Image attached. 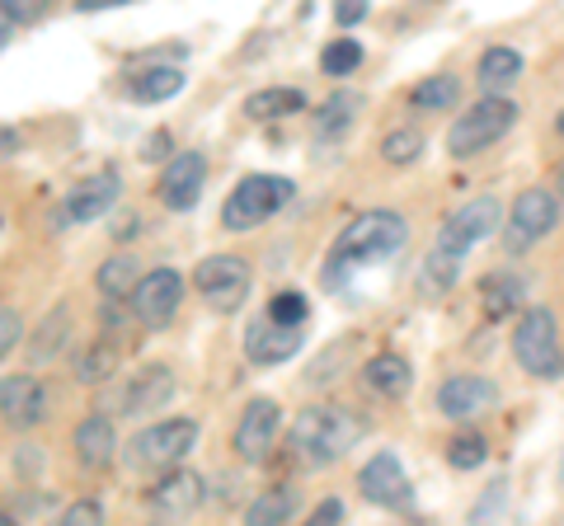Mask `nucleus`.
Here are the masks:
<instances>
[{
	"instance_id": "obj_41",
	"label": "nucleus",
	"mask_w": 564,
	"mask_h": 526,
	"mask_svg": "<svg viewBox=\"0 0 564 526\" xmlns=\"http://www.w3.org/2000/svg\"><path fill=\"white\" fill-rule=\"evenodd\" d=\"M334 20H339L344 29H352V24H362V20H367V6H362V0H339Z\"/></svg>"
},
{
	"instance_id": "obj_37",
	"label": "nucleus",
	"mask_w": 564,
	"mask_h": 526,
	"mask_svg": "<svg viewBox=\"0 0 564 526\" xmlns=\"http://www.w3.org/2000/svg\"><path fill=\"white\" fill-rule=\"evenodd\" d=\"M52 526H104V507L95 498H76Z\"/></svg>"
},
{
	"instance_id": "obj_47",
	"label": "nucleus",
	"mask_w": 564,
	"mask_h": 526,
	"mask_svg": "<svg viewBox=\"0 0 564 526\" xmlns=\"http://www.w3.org/2000/svg\"><path fill=\"white\" fill-rule=\"evenodd\" d=\"M10 43V29H0V47H6Z\"/></svg>"
},
{
	"instance_id": "obj_24",
	"label": "nucleus",
	"mask_w": 564,
	"mask_h": 526,
	"mask_svg": "<svg viewBox=\"0 0 564 526\" xmlns=\"http://www.w3.org/2000/svg\"><path fill=\"white\" fill-rule=\"evenodd\" d=\"M141 263L132 259V254H109L99 263V273H95V283H99V292L109 296V302H122V296H128L132 302V292L141 287Z\"/></svg>"
},
{
	"instance_id": "obj_27",
	"label": "nucleus",
	"mask_w": 564,
	"mask_h": 526,
	"mask_svg": "<svg viewBox=\"0 0 564 526\" xmlns=\"http://www.w3.org/2000/svg\"><path fill=\"white\" fill-rule=\"evenodd\" d=\"M358 109H362V99L352 90L329 95L321 103V113H315V136H321V142H329V136H344L352 128V118H358Z\"/></svg>"
},
{
	"instance_id": "obj_13",
	"label": "nucleus",
	"mask_w": 564,
	"mask_h": 526,
	"mask_svg": "<svg viewBox=\"0 0 564 526\" xmlns=\"http://www.w3.org/2000/svg\"><path fill=\"white\" fill-rule=\"evenodd\" d=\"M494 405H499V391H494V381L485 376H447L437 385V409L443 418H456V424H470V418H485Z\"/></svg>"
},
{
	"instance_id": "obj_42",
	"label": "nucleus",
	"mask_w": 564,
	"mask_h": 526,
	"mask_svg": "<svg viewBox=\"0 0 564 526\" xmlns=\"http://www.w3.org/2000/svg\"><path fill=\"white\" fill-rule=\"evenodd\" d=\"M170 146H174V142H170V132H155L151 142L141 146V161H170V155H165Z\"/></svg>"
},
{
	"instance_id": "obj_44",
	"label": "nucleus",
	"mask_w": 564,
	"mask_h": 526,
	"mask_svg": "<svg viewBox=\"0 0 564 526\" xmlns=\"http://www.w3.org/2000/svg\"><path fill=\"white\" fill-rule=\"evenodd\" d=\"M137 226H141L137 217H122V221L113 226V240H132V235H137Z\"/></svg>"
},
{
	"instance_id": "obj_15",
	"label": "nucleus",
	"mask_w": 564,
	"mask_h": 526,
	"mask_svg": "<svg viewBox=\"0 0 564 526\" xmlns=\"http://www.w3.org/2000/svg\"><path fill=\"white\" fill-rule=\"evenodd\" d=\"M52 409V399H47V385L39 376H6L0 381V418L14 428H39L43 418Z\"/></svg>"
},
{
	"instance_id": "obj_36",
	"label": "nucleus",
	"mask_w": 564,
	"mask_h": 526,
	"mask_svg": "<svg viewBox=\"0 0 564 526\" xmlns=\"http://www.w3.org/2000/svg\"><path fill=\"white\" fill-rule=\"evenodd\" d=\"M503 507H508V475L494 480V484L485 489V494H480V503L470 507V526H499Z\"/></svg>"
},
{
	"instance_id": "obj_30",
	"label": "nucleus",
	"mask_w": 564,
	"mask_h": 526,
	"mask_svg": "<svg viewBox=\"0 0 564 526\" xmlns=\"http://www.w3.org/2000/svg\"><path fill=\"white\" fill-rule=\"evenodd\" d=\"M462 99V80L456 76H429V80H419L414 90H410V103L414 109H433V113H443V109H452V103Z\"/></svg>"
},
{
	"instance_id": "obj_26",
	"label": "nucleus",
	"mask_w": 564,
	"mask_h": 526,
	"mask_svg": "<svg viewBox=\"0 0 564 526\" xmlns=\"http://www.w3.org/2000/svg\"><path fill=\"white\" fill-rule=\"evenodd\" d=\"M480 306H485L489 320H503L508 310H518V306H522V277H518V273H508V269L480 277Z\"/></svg>"
},
{
	"instance_id": "obj_45",
	"label": "nucleus",
	"mask_w": 564,
	"mask_h": 526,
	"mask_svg": "<svg viewBox=\"0 0 564 526\" xmlns=\"http://www.w3.org/2000/svg\"><path fill=\"white\" fill-rule=\"evenodd\" d=\"M555 193H560V198H564V165H560V179H555Z\"/></svg>"
},
{
	"instance_id": "obj_21",
	"label": "nucleus",
	"mask_w": 564,
	"mask_h": 526,
	"mask_svg": "<svg viewBox=\"0 0 564 526\" xmlns=\"http://www.w3.org/2000/svg\"><path fill=\"white\" fill-rule=\"evenodd\" d=\"M76 456H80V465H109L113 456H118V432H113V418H104V414H85L80 424H76Z\"/></svg>"
},
{
	"instance_id": "obj_22",
	"label": "nucleus",
	"mask_w": 564,
	"mask_h": 526,
	"mask_svg": "<svg viewBox=\"0 0 564 526\" xmlns=\"http://www.w3.org/2000/svg\"><path fill=\"white\" fill-rule=\"evenodd\" d=\"M362 381H367V391H377L386 399H404L414 385V366L400 353H377V358L362 362Z\"/></svg>"
},
{
	"instance_id": "obj_43",
	"label": "nucleus",
	"mask_w": 564,
	"mask_h": 526,
	"mask_svg": "<svg viewBox=\"0 0 564 526\" xmlns=\"http://www.w3.org/2000/svg\"><path fill=\"white\" fill-rule=\"evenodd\" d=\"M10 155H20V132L0 122V161H10Z\"/></svg>"
},
{
	"instance_id": "obj_23",
	"label": "nucleus",
	"mask_w": 564,
	"mask_h": 526,
	"mask_svg": "<svg viewBox=\"0 0 564 526\" xmlns=\"http://www.w3.org/2000/svg\"><path fill=\"white\" fill-rule=\"evenodd\" d=\"M180 90H184V72H180V66H170V62L147 66V72H132V80H128L132 103H165Z\"/></svg>"
},
{
	"instance_id": "obj_31",
	"label": "nucleus",
	"mask_w": 564,
	"mask_h": 526,
	"mask_svg": "<svg viewBox=\"0 0 564 526\" xmlns=\"http://www.w3.org/2000/svg\"><path fill=\"white\" fill-rule=\"evenodd\" d=\"M66 335H70V310H66V306L47 310V315H43V325H39V335H33V343H29L33 362H47V358L66 343Z\"/></svg>"
},
{
	"instance_id": "obj_18",
	"label": "nucleus",
	"mask_w": 564,
	"mask_h": 526,
	"mask_svg": "<svg viewBox=\"0 0 564 526\" xmlns=\"http://www.w3.org/2000/svg\"><path fill=\"white\" fill-rule=\"evenodd\" d=\"M203 475H198V470H170V475L161 480V484H155L151 489V507H155V513H161V517H188V513H198V507H203Z\"/></svg>"
},
{
	"instance_id": "obj_39",
	"label": "nucleus",
	"mask_w": 564,
	"mask_h": 526,
	"mask_svg": "<svg viewBox=\"0 0 564 526\" xmlns=\"http://www.w3.org/2000/svg\"><path fill=\"white\" fill-rule=\"evenodd\" d=\"M339 522H344V503H339V498H325V503L306 517V526H339Z\"/></svg>"
},
{
	"instance_id": "obj_12",
	"label": "nucleus",
	"mask_w": 564,
	"mask_h": 526,
	"mask_svg": "<svg viewBox=\"0 0 564 526\" xmlns=\"http://www.w3.org/2000/svg\"><path fill=\"white\" fill-rule=\"evenodd\" d=\"M278 428H282V409L273 405V399H250V405L240 409V418H236V432H231V447H236V456H245V461H263L269 456V447H273V437H278Z\"/></svg>"
},
{
	"instance_id": "obj_10",
	"label": "nucleus",
	"mask_w": 564,
	"mask_h": 526,
	"mask_svg": "<svg viewBox=\"0 0 564 526\" xmlns=\"http://www.w3.org/2000/svg\"><path fill=\"white\" fill-rule=\"evenodd\" d=\"M358 489H362L367 503L391 507V513H410V507H414V484H410V475H404V465H400L395 451L372 456V461L358 470Z\"/></svg>"
},
{
	"instance_id": "obj_20",
	"label": "nucleus",
	"mask_w": 564,
	"mask_h": 526,
	"mask_svg": "<svg viewBox=\"0 0 564 526\" xmlns=\"http://www.w3.org/2000/svg\"><path fill=\"white\" fill-rule=\"evenodd\" d=\"M522 76V52L518 47H485L480 66H475V85L485 90V99H508V90Z\"/></svg>"
},
{
	"instance_id": "obj_2",
	"label": "nucleus",
	"mask_w": 564,
	"mask_h": 526,
	"mask_svg": "<svg viewBox=\"0 0 564 526\" xmlns=\"http://www.w3.org/2000/svg\"><path fill=\"white\" fill-rule=\"evenodd\" d=\"M410 240V226H404L400 212H386V207H372V212L352 217L339 240L329 244V259H325V287H344L348 273L367 269V263H381L404 250Z\"/></svg>"
},
{
	"instance_id": "obj_4",
	"label": "nucleus",
	"mask_w": 564,
	"mask_h": 526,
	"mask_svg": "<svg viewBox=\"0 0 564 526\" xmlns=\"http://www.w3.org/2000/svg\"><path fill=\"white\" fill-rule=\"evenodd\" d=\"M513 358L527 376L536 381H560L564 376V348H560V325L551 306H527L513 325Z\"/></svg>"
},
{
	"instance_id": "obj_6",
	"label": "nucleus",
	"mask_w": 564,
	"mask_h": 526,
	"mask_svg": "<svg viewBox=\"0 0 564 526\" xmlns=\"http://www.w3.org/2000/svg\"><path fill=\"white\" fill-rule=\"evenodd\" d=\"M296 184L292 179H278V174H245V179L231 188V198L221 207V226L226 231H254L273 212L292 202Z\"/></svg>"
},
{
	"instance_id": "obj_7",
	"label": "nucleus",
	"mask_w": 564,
	"mask_h": 526,
	"mask_svg": "<svg viewBox=\"0 0 564 526\" xmlns=\"http://www.w3.org/2000/svg\"><path fill=\"white\" fill-rule=\"evenodd\" d=\"M513 122H518V103L513 99H480L452 122L447 151L456 155V161H470V155L489 151L494 142H503V136L513 132Z\"/></svg>"
},
{
	"instance_id": "obj_11",
	"label": "nucleus",
	"mask_w": 564,
	"mask_h": 526,
	"mask_svg": "<svg viewBox=\"0 0 564 526\" xmlns=\"http://www.w3.org/2000/svg\"><path fill=\"white\" fill-rule=\"evenodd\" d=\"M180 302H184L180 269H151L141 277V287L132 292V315H137V325H147V329H165L174 315H180Z\"/></svg>"
},
{
	"instance_id": "obj_14",
	"label": "nucleus",
	"mask_w": 564,
	"mask_h": 526,
	"mask_svg": "<svg viewBox=\"0 0 564 526\" xmlns=\"http://www.w3.org/2000/svg\"><path fill=\"white\" fill-rule=\"evenodd\" d=\"M207 188V155L203 151H180L170 155V165L161 174V202L170 212H188Z\"/></svg>"
},
{
	"instance_id": "obj_46",
	"label": "nucleus",
	"mask_w": 564,
	"mask_h": 526,
	"mask_svg": "<svg viewBox=\"0 0 564 526\" xmlns=\"http://www.w3.org/2000/svg\"><path fill=\"white\" fill-rule=\"evenodd\" d=\"M0 526H14V517H10V513H0Z\"/></svg>"
},
{
	"instance_id": "obj_32",
	"label": "nucleus",
	"mask_w": 564,
	"mask_h": 526,
	"mask_svg": "<svg viewBox=\"0 0 564 526\" xmlns=\"http://www.w3.org/2000/svg\"><path fill=\"white\" fill-rule=\"evenodd\" d=\"M358 66H362V43L358 39L325 43V52H321V72L325 76H348V72H358Z\"/></svg>"
},
{
	"instance_id": "obj_29",
	"label": "nucleus",
	"mask_w": 564,
	"mask_h": 526,
	"mask_svg": "<svg viewBox=\"0 0 564 526\" xmlns=\"http://www.w3.org/2000/svg\"><path fill=\"white\" fill-rule=\"evenodd\" d=\"M118 362H122L118 343H113V339H99V343H90V348L80 353V362H76V381H85V385H104V381L118 372Z\"/></svg>"
},
{
	"instance_id": "obj_16",
	"label": "nucleus",
	"mask_w": 564,
	"mask_h": 526,
	"mask_svg": "<svg viewBox=\"0 0 564 526\" xmlns=\"http://www.w3.org/2000/svg\"><path fill=\"white\" fill-rule=\"evenodd\" d=\"M170 399H174V372L161 366V362H151L128 381L122 409H128V418H151V414H161Z\"/></svg>"
},
{
	"instance_id": "obj_33",
	"label": "nucleus",
	"mask_w": 564,
	"mask_h": 526,
	"mask_svg": "<svg viewBox=\"0 0 564 526\" xmlns=\"http://www.w3.org/2000/svg\"><path fill=\"white\" fill-rule=\"evenodd\" d=\"M419 155H423V136H419L414 128H395V132L381 142V161H386V165H414Z\"/></svg>"
},
{
	"instance_id": "obj_28",
	"label": "nucleus",
	"mask_w": 564,
	"mask_h": 526,
	"mask_svg": "<svg viewBox=\"0 0 564 526\" xmlns=\"http://www.w3.org/2000/svg\"><path fill=\"white\" fill-rule=\"evenodd\" d=\"M306 103L302 90H282V85H273V90H254L250 99H245V118H254V122H273L282 113H296Z\"/></svg>"
},
{
	"instance_id": "obj_17",
	"label": "nucleus",
	"mask_w": 564,
	"mask_h": 526,
	"mask_svg": "<svg viewBox=\"0 0 564 526\" xmlns=\"http://www.w3.org/2000/svg\"><path fill=\"white\" fill-rule=\"evenodd\" d=\"M302 343H306L302 329H282V325L269 320V315L245 329V358H250L254 366H278V362H288Z\"/></svg>"
},
{
	"instance_id": "obj_19",
	"label": "nucleus",
	"mask_w": 564,
	"mask_h": 526,
	"mask_svg": "<svg viewBox=\"0 0 564 526\" xmlns=\"http://www.w3.org/2000/svg\"><path fill=\"white\" fill-rule=\"evenodd\" d=\"M118 193H122L118 169H99V174L80 179L76 188L66 193V217H70V221H99V217L118 202Z\"/></svg>"
},
{
	"instance_id": "obj_34",
	"label": "nucleus",
	"mask_w": 564,
	"mask_h": 526,
	"mask_svg": "<svg viewBox=\"0 0 564 526\" xmlns=\"http://www.w3.org/2000/svg\"><path fill=\"white\" fill-rule=\"evenodd\" d=\"M485 456H489V447H485L480 432H456L447 442V465L452 470H475V465H485Z\"/></svg>"
},
{
	"instance_id": "obj_38",
	"label": "nucleus",
	"mask_w": 564,
	"mask_h": 526,
	"mask_svg": "<svg viewBox=\"0 0 564 526\" xmlns=\"http://www.w3.org/2000/svg\"><path fill=\"white\" fill-rule=\"evenodd\" d=\"M0 14H6V20H20V24H33L43 14V6L39 0H0Z\"/></svg>"
},
{
	"instance_id": "obj_40",
	"label": "nucleus",
	"mask_w": 564,
	"mask_h": 526,
	"mask_svg": "<svg viewBox=\"0 0 564 526\" xmlns=\"http://www.w3.org/2000/svg\"><path fill=\"white\" fill-rule=\"evenodd\" d=\"M14 343H20V315H14V310H0V358H6Z\"/></svg>"
},
{
	"instance_id": "obj_35",
	"label": "nucleus",
	"mask_w": 564,
	"mask_h": 526,
	"mask_svg": "<svg viewBox=\"0 0 564 526\" xmlns=\"http://www.w3.org/2000/svg\"><path fill=\"white\" fill-rule=\"evenodd\" d=\"M263 315H269L273 325H282V329H302V325H306V315H311V306H306V296H302V292H278Z\"/></svg>"
},
{
	"instance_id": "obj_9",
	"label": "nucleus",
	"mask_w": 564,
	"mask_h": 526,
	"mask_svg": "<svg viewBox=\"0 0 564 526\" xmlns=\"http://www.w3.org/2000/svg\"><path fill=\"white\" fill-rule=\"evenodd\" d=\"M193 287L203 292V302L212 310L231 315L245 306V296H250V263L240 254H207L198 269H193Z\"/></svg>"
},
{
	"instance_id": "obj_25",
	"label": "nucleus",
	"mask_w": 564,
	"mask_h": 526,
	"mask_svg": "<svg viewBox=\"0 0 564 526\" xmlns=\"http://www.w3.org/2000/svg\"><path fill=\"white\" fill-rule=\"evenodd\" d=\"M296 489L278 484V489H263V494H254V503L245 507V526H288L292 513H296Z\"/></svg>"
},
{
	"instance_id": "obj_48",
	"label": "nucleus",
	"mask_w": 564,
	"mask_h": 526,
	"mask_svg": "<svg viewBox=\"0 0 564 526\" xmlns=\"http://www.w3.org/2000/svg\"><path fill=\"white\" fill-rule=\"evenodd\" d=\"M560 136H564V113H560Z\"/></svg>"
},
{
	"instance_id": "obj_3",
	"label": "nucleus",
	"mask_w": 564,
	"mask_h": 526,
	"mask_svg": "<svg viewBox=\"0 0 564 526\" xmlns=\"http://www.w3.org/2000/svg\"><path fill=\"white\" fill-rule=\"evenodd\" d=\"M358 442H362V418L344 405H311L296 414V424L288 432L292 456H302L306 465H334Z\"/></svg>"
},
{
	"instance_id": "obj_1",
	"label": "nucleus",
	"mask_w": 564,
	"mask_h": 526,
	"mask_svg": "<svg viewBox=\"0 0 564 526\" xmlns=\"http://www.w3.org/2000/svg\"><path fill=\"white\" fill-rule=\"evenodd\" d=\"M499 221H503L499 198H470L456 212H447V221L433 235L429 259H423V292H447L456 283V273H462V259L499 231Z\"/></svg>"
},
{
	"instance_id": "obj_5",
	"label": "nucleus",
	"mask_w": 564,
	"mask_h": 526,
	"mask_svg": "<svg viewBox=\"0 0 564 526\" xmlns=\"http://www.w3.org/2000/svg\"><path fill=\"white\" fill-rule=\"evenodd\" d=\"M198 442V424L193 418H161V424L141 428L128 447H122V461L128 470H180V461Z\"/></svg>"
},
{
	"instance_id": "obj_8",
	"label": "nucleus",
	"mask_w": 564,
	"mask_h": 526,
	"mask_svg": "<svg viewBox=\"0 0 564 526\" xmlns=\"http://www.w3.org/2000/svg\"><path fill=\"white\" fill-rule=\"evenodd\" d=\"M560 226V193L555 188H527L518 193V202L508 207V231H503V250L508 254H527L532 244H541Z\"/></svg>"
}]
</instances>
